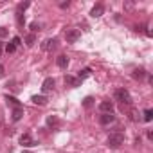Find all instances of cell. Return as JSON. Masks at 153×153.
Returning a JSON list of instances; mask_svg holds the SVG:
<instances>
[{"label":"cell","instance_id":"ba28073f","mask_svg":"<svg viewBox=\"0 0 153 153\" xmlns=\"http://www.w3.org/2000/svg\"><path fill=\"white\" fill-rule=\"evenodd\" d=\"M103 13H105V6H103V4H97V6H94V7H92V11H90V15H92L94 18H99Z\"/></svg>","mask_w":153,"mask_h":153},{"label":"cell","instance_id":"d4e9b609","mask_svg":"<svg viewBox=\"0 0 153 153\" xmlns=\"http://www.w3.org/2000/svg\"><path fill=\"white\" fill-rule=\"evenodd\" d=\"M38 29H40V25H38L36 22H33V24H31V31H33V34H34V33H36Z\"/></svg>","mask_w":153,"mask_h":153},{"label":"cell","instance_id":"484cf974","mask_svg":"<svg viewBox=\"0 0 153 153\" xmlns=\"http://www.w3.org/2000/svg\"><path fill=\"white\" fill-rule=\"evenodd\" d=\"M20 42H22V40H20L18 36H15V38L11 40V43H15V47H16V45H20Z\"/></svg>","mask_w":153,"mask_h":153},{"label":"cell","instance_id":"7a4b0ae2","mask_svg":"<svg viewBox=\"0 0 153 153\" xmlns=\"http://www.w3.org/2000/svg\"><path fill=\"white\" fill-rule=\"evenodd\" d=\"M106 142H108L110 148H119L121 144H124V135H123L121 131H117V133H110Z\"/></svg>","mask_w":153,"mask_h":153},{"label":"cell","instance_id":"4316f807","mask_svg":"<svg viewBox=\"0 0 153 153\" xmlns=\"http://www.w3.org/2000/svg\"><path fill=\"white\" fill-rule=\"evenodd\" d=\"M130 115H131V121H137V112H135V110H131Z\"/></svg>","mask_w":153,"mask_h":153},{"label":"cell","instance_id":"44dd1931","mask_svg":"<svg viewBox=\"0 0 153 153\" xmlns=\"http://www.w3.org/2000/svg\"><path fill=\"white\" fill-rule=\"evenodd\" d=\"M151 119H153V110H149V108H148V110H144V121H146V123H149Z\"/></svg>","mask_w":153,"mask_h":153},{"label":"cell","instance_id":"cb8c5ba5","mask_svg":"<svg viewBox=\"0 0 153 153\" xmlns=\"http://www.w3.org/2000/svg\"><path fill=\"white\" fill-rule=\"evenodd\" d=\"M7 34H9V33H7V29H6V27H0V38H6Z\"/></svg>","mask_w":153,"mask_h":153},{"label":"cell","instance_id":"3957f363","mask_svg":"<svg viewBox=\"0 0 153 153\" xmlns=\"http://www.w3.org/2000/svg\"><path fill=\"white\" fill-rule=\"evenodd\" d=\"M79 36H81V33H79L78 29H67V31H65V40H67L68 43L78 42V40H79Z\"/></svg>","mask_w":153,"mask_h":153},{"label":"cell","instance_id":"7c38bea8","mask_svg":"<svg viewBox=\"0 0 153 153\" xmlns=\"http://www.w3.org/2000/svg\"><path fill=\"white\" fill-rule=\"evenodd\" d=\"M65 83H67L68 87H72V88H74V87H79V85H81V81H79L78 78H72V76H67V78H65Z\"/></svg>","mask_w":153,"mask_h":153},{"label":"cell","instance_id":"603a6c76","mask_svg":"<svg viewBox=\"0 0 153 153\" xmlns=\"http://www.w3.org/2000/svg\"><path fill=\"white\" fill-rule=\"evenodd\" d=\"M15 51H16L15 43H7V45H6V52H7V54H11V52H15Z\"/></svg>","mask_w":153,"mask_h":153},{"label":"cell","instance_id":"30bf717a","mask_svg":"<svg viewBox=\"0 0 153 153\" xmlns=\"http://www.w3.org/2000/svg\"><path fill=\"white\" fill-rule=\"evenodd\" d=\"M47 124H49L51 128H58V126L61 124V121H59L58 115H49V117H47Z\"/></svg>","mask_w":153,"mask_h":153},{"label":"cell","instance_id":"7402d4cb","mask_svg":"<svg viewBox=\"0 0 153 153\" xmlns=\"http://www.w3.org/2000/svg\"><path fill=\"white\" fill-rule=\"evenodd\" d=\"M27 7H29V2H22V4H18L16 11H18V13H24V11H25Z\"/></svg>","mask_w":153,"mask_h":153},{"label":"cell","instance_id":"ac0fdd59","mask_svg":"<svg viewBox=\"0 0 153 153\" xmlns=\"http://www.w3.org/2000/svg\"><path fill=\"white\" fill-rule=\"evenodd\" d=\"M16 24H18V27H24V24H25L24 13H18V11H16Z\"/></svg>","mask_w":153,"mask_h":153},{"label":"cell","instance_id":"f546056e","mask_svg":"<svg viewBox=\"0 0 153 153\" xmlns=\"http://www.w3.org/2000/svg\"><path fill=\"white\" fill-rule=\"evenodd\" d=\"M24 153H31V151H24Z\"/></svg>","mask_w":153,"mask_h":153},{"label":"cell","instance_id":"f1b7e54d","mask_svg":"<svg viewBox=\"0 0 153 153\" xmlns=\"http://www.w3.org/2000/svg\"><path fill=\"white\" fill-rule=\"evenodd\" d=\"M2 52H4V43L0 42V54H2Z\"/></svg>","mask_w":153,"mask_h":153},{"label":"cell","instance_id":"6da1fadb","mask_svg":"<svg viewBox=\"0 0 153 153\" xmlns=\"http://www.w3.org/2000/svg\"><path fill=\"white\" fill-rule=\"evenodd\" d=\"M114 97H115V101L121 103V108H123V110L131 105V96H130V92H128L126 88H117V90L114 92Z\"/></svg>","mask_w":153,"mask_h":153},{"label":"cell","instance_id":"d6986e66","mask_svg":"<svg viewBox=\"0 0 153 153\" xmlns=\"http://www.w3.org/2000/svg\"><path fill=\"white\" fill-rule=\"evenodd\" d=\"M34 42H36V36L31 33V34L25 38V43H27V47H33V45H34Z\"/></svg>","mask_w":153,"mask_h":153},{"label":"cell","instance_id":"8fae6325","mask_svg":"<svg viewBox=\"0 0 153 153\" xmlns=\"http://www.w3.org/2000/svg\"><path fill=\"white\" fill-rule=\"evenodd\" d=\"M115 121V117L112 115V114H103V115H99V123L101 124H110V123H114Z\"/></svg>","mask_w":153,"mask_h":153},{"label":"cell","instance_id":"277c9868","mask_svg":"<svg viewBox=\"0 0 153 153\" xmlns=\"http://www.w3.org/2000/svg\"><path fill=\"white\" fill-rule=\"evenodd\" d=\"M58 47V40L56 38H47L43 43H42V49L43 51H54Z\"/></svg>","mask_w":153,"mask_h":153},{"label":"cell","instance_id":"52a82bcc","mask_svg":"<svg viewBox=\"0 0 153 153\" xmlns=\"http://www.w3.org/2000/svg\"><path fill=\"white\" fill-rule=\"evenodd\" d=\"M54 85H56L54 79H52V78H47V79L42 83V92H51V90L54 88Z\"/></svg>","mask_w":153,"mask_h":153},{"label":"cell","instance_id":"2e32d148","mask_svg":"<svg viewBox=\"0 0 153 153\" xmlns=\"http://www.w3.org/2000/svg\"><path fill=\"white\" fill-rule=\"evenodd\" d=\"M90 74H92V70H90V68L87 67V68H83V70H79V74H78V79H79V81H83L85 78H88V76H90Z\"/></svg>","mask_w":153,"mask_h":153},{"label":"cell","instance_id":"83f0119b","mask_svg":"<svg viewBox=\"0 0 153 153\" xmlns=\"http://www.w3.org/2000/svg\"><path fill=\"white\" fill-rule=\"evenodd\" d=\"M4 72H6V68H4V65H0V78L4 76Z\"/></svg>","mask_w":153,"mask_h":153},{"label":"cell","instance_id":"ffe728a7","mask_svg":"<svg viewBox=\"0 0 153 153\" xmlns=\"http://www.w3.org/2000/svg\"><path fill=\"white\" fill-rule=\"evenodd\" d=\"M92 105H94V99H92L90 96L83 99V106H85V108H92Z\"/></svg>","mask_w":153,"mask_h":153},{"label":"cell","instance_id":"8992f818","mask_svg":"<svg viewBox=\"0 0 153 153\" xmlns=\"http://www.w3.org/2000/svg\"><path fill=\"white\" fill-rule=\"evenodd\" d=\"M99 110H101L103 114H112V112H114V103H112V101H101Z\"/></svg>","mask_w":153,"mask_h":153},{"label":"cell","instance_id":"5b68a950","mask_svg":"<svg viewBox=\"0 0 153 153\" xmlns=\"http://www.w3.org/2000/svg\"><path fill=\"white\" fill-rule=\"evenodd\" d=\"M20 144H22V146H25V148H33L36 142L33 140V137H31L29 133H24V135L20 137Z\"/></svg>","mask_w":153,"mask_h":153},{"label":"cell","instance_id":"5bb4252c","mask_svg":"<svg viewBox=\"0 0 153 153\" xmlns=\"http://www.w3.org/2000/svg\"><path fill=\"white\" fill-rule=\"evenodd\" d=\"M6 101H7V105H11L13 108H22L20 101H18L16 97H13V96H6Z\"/></svg>","mask_w":153,"mask_h":153},{"label":"cell","instance_id":"4fadbf2b","mask_svg":"<svg viewBox=\"0 0 153 153\" xmlns=\"http://www.w3.org/2000/svg\"><path fill=\"white\" fill-rule=\"evenodd\" d=\"M31 101H33L34 105H40V106H45V105H47V97H45V96H33Z\"/></svg>","mask_w":153,"mask_h":153},{"label":"cell","instance_id":"9a60e30c","mask_svg":"<svg viewBox=\"0 0 153 153\" xmlns=\"http://www.w3.org/2000/svg\"><path fill=\"white\" fill-rule=\"evenodd\" d=\"M131 76H133L135 79H144V78H146V70H144V68H135Z\"/></svg>","mask_w":153,"mask_h":153},{"label":"cell","instance_id":"e0dca14e","mask_svg":"<svg viewBox=\"0 0 153 153\" xmlns=\"http://www.w3.org/2000/svg\"><path fill=\"white\" fill-rule=\"evenodd\" d=\"M24 115V108H13V121H20Z\"/></svg>","mask_w":153,"mask_h":153},{"label":"cell","instance_id":"9c48e42d","mask_svg":"<svg viewBox=\"0 0 153 153\" xmlns=\"http://www.w3.org/2000/svg\"><path fill=\"white\" fill-rule=\"evenodd\" d=\"M56 63H58L59 68H67V67H68V58H67L65 54H59V56L56 58Z\"/></svg>","mask_w":153,"mask_h":153}]
</instances>
